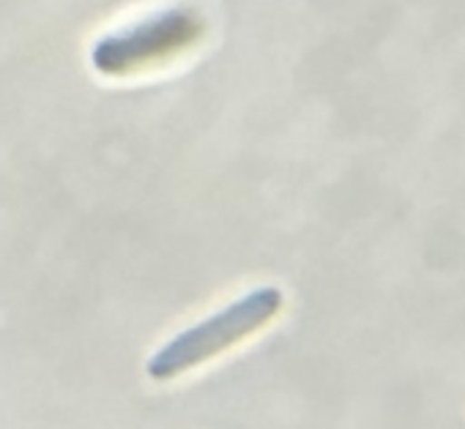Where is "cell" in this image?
<instances>
[{"label":"cell","instance_id":"cell-1","mask_svg":"<svg viewBox=\"0 0 465 429\" xmlns=\"http://www.w3.org/2000/svg\"><path fill=\"white\" fill-rule=\"evenodd\" d=\"M285 304L280 288H255L247 296L230 301L224 309L208 315L192 328L175 334L164 342L145 364V375L156 383L173 380L208 358L230 350L232 345L244 342L263 326H269Z\"/></svg>","mask_w":465,"mask_h":429},{"label":"cell","instance_id":"cell-2","mask_svg":"<svg viewBox=\"0 0 465 429\" xmlns=\"http://www.w3.org/2000/svg\"><path fill=\"white\" fill-rule=\"evenodd\" d=\"M203 34V20L189 6H167L129 23L118 31L104 34L94 50L91 63L99 74L118 77L145 63L170 58L186 44L197 42Z\"/></svg>","mask_w":465,"mask_h":429}]
</instances>
